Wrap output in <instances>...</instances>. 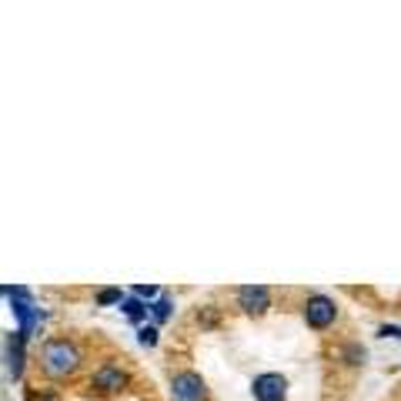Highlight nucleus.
<instances>
[{"label": "nucleus", "mask_w": 401, "mask_h": 401, "mask_svg": "<svg viewBox=\"0 0 401 401\" xmlns=\"http://www.w3.org/2000/svg\"><path fill=\"white\" fill-rule=\"evenodd\" d=\"M41 365H43V371H47L51 378H67V375H74V371L80 368V351H77L74 341H67V338H54V341H47V345H43Z\"/></svg>", "instance_id": "obj_1"}, {"label": "nucleus", "mask_w": 401, "mask_h": 401, "mask_svg": "<svg viewBox=\"0 0 401 401\" xmlns=\"http://www.w3.org/2000/svg\"><path fill=\"white\" fill-rule=\"evenodd\" d=\"M4 298L14 304V315L21 318L24 338H31L33 331L41 328V321H43V308H37L33 294L27 291V288H21V284H7V288H4Z\"/></svg>", "instance_id": "obj_2"}, {"label": "nucleus", "mask_w": 401, "mask_h": 401, "mask_svg": "<svg viewBox=\"0 0 401 401\" xmlns=\"http://www.w3.org/2000/svg\"><path fill=\"white\" fill-rule=\"evenodd\" d=\"M335 318H338V304L331 298H325V294H311L304 301V321H308V328L321 331V328L335 325Z\"/></svg>", "instance_id": "obj_3"}, {"label": "nucleus", "mask_w": 401, "mask_h": 401, "mask_svg": "<svg viewBox=\"0 0 401 401\" xmlns=\"http://www.w3.org/2000/svg\"><path fill=\"white\" fill-rule=\"evenodd\" d=\"M174 401H207V385L197 371H181L171 381Z\"/></svg>", "instance_id": "obj_4"}, {"label": "nucleus", "mask_w": 401, "mask_h": 401, "mask_svg": "<svg viewBox=\"0 0 401 401\" xmlns=\"http://www.w3.org/2000/svg\"><path fill=\"white\" fill-rule=\"evenodd\" d=\"M251 391H254V401H284V395H288V378H284V375H274V371H264V375L254 378Z\"/></svg>", "instance_id": "obj_5"}, {"label": "nucleus", "mask_w": 401, "mask_h": 401, "mask_svg": "<svg viewBox=\"0 0 401 401\" xmlns=\"http://www.w3.org/2000/svg\"><path fill=\"white\" fill-rule=\"evenodd\" d=\"M238 304L244 315H264L268 308H271V291L264 288V284H244L238 291Z\"/></svg>", "instance_id": "obj_6"}, {"label": "nucleus", "mask_w": 401, "mask_h": 401, "mask_svg": "<svg viewBox=\"0 0 401 401\" xmlns=\"http://www.w3.org/2000/svg\"><path fill=\"white\" fill-rule=\"evenodd\" d=\"M100 395H118V391L127 388V371L118 368V365H104V368L94 371V381H90Z\"/></svg>", "instance_id": "obj_7"}, {"label": "nucleus", "mask_w": 401, "mask_h": 401, "mask_svg": "<svg viewBox=\"0 0 401 401\" xmlns=\"http://www.w3.org/2000/svg\"><path fill=\"white\" fill-rule=\"evenodd\" d=\"M24 331H17V335H7L4 338V361H7V378H21L24 371Z\"/></svg>", "instance_id": "obj_8"}, {"label": "nucleus", "mask_w": 401, "mask_h": 401, "mask_svg": "<svg viewBox=\"0 0 401 401\" xmlns=\"http://www.w3.org/2000/svg\"><path fill=\"white\" fill-rule=\"evenodd\" d=\"M134 294H137V301H144L147 308H151L157 298H164L161 288H154V284H137V288H134Z\"/></svg>", "instance_id": "obj_9"}, {"label": "nucleus", "mask_w": 401, "mask_h": 401, "mask_svg": "<svg viewBox=\"0 0 401 401\" xmlns=\"http://www.w3.org/2000/svg\"><path fill=\"white\" fill-rule=\"evenodd\" d=\"M171 308H174L171 298H157V301L151 304V315L157 318V321H167V318H171Z\"/></svg>", "instance_id": "obj_10"}, {"label": "nucleus", "mask_w": 401, "mask_h": 401, "mask_svg": "<svg viewBox=\"0 0 401 401\" xmlns=\"http://www.w3.org/2000/svg\"><path fill=\"white\" fill-rule=\"evenodd\" d=\"M120 308H124V315L134 318V321H141V318L147 315V304H144V301H134V298H130V301H124Z\"/></svg>", "instance_id": "obj_11"}, {"label": "nucleus", "mask_w": 401, "mask_h": 401, "mask_svg": "<svg viewBox=\"0 0 401 401\" xmlns=\"http://www.w3.org/2000/svg\"><path fill=\"white\" fill-rule=\"evenodd\" d=\"M98 304H124V294H120V288H104V291H98Z\"/></svg>", "instance_id": "obj_12"}, {"label": "nucleus", "mask_w": 401, "mask_h": 401, "mask_svg": "<svg viewBox=\"0 0 401 401\" xmlns=\"http://www.w3.org/2000/svg\"><path fill=\"white\" fill-rule=\"evenodd\" d=\"M137 341H141L144 348H154L157 345V328H141V331H137Z\"/></svg>", "instance_id": "obj_13"}, {"label": "nucleus", "mask_w": 401, "mask_h": 401, "mask_svg": "<svg viewBox=\"0 0 401 401\" xmlns=\"http://www.w3.org/2000/svg\"><path fill=\"white\" fill-rule=\"evenodd\" d=\"M31 401H61L57 395H51V391H41V395H33Z\"/></svg>", "instance_id": "obj_14"}]
</instances>
